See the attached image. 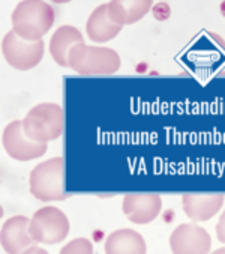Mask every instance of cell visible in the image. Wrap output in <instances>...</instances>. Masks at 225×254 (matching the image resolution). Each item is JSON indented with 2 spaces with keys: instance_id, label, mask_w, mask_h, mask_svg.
Instances as JSON below:
<instances>
[{
  "instance_id": "obj_10",
  "label": "cell",
  "mask_w": 225,
  "mask_h": 254,
  "mask_svg": "<svg viewBox=\"0 0 225 254\" xmlns=\"http://www.w3.org/2000/svg\"><path fill=\"white\" fill-rule=\"evenodd\" d=\"M30 218L26 215H14L2 224L0 244L5 253L20 254L24 253L30 245L36 244L29 232Z\"/></svg>"
},
{
  "instance_id": "obj_1",
  "label": "cell",
  "mask_w": 225,
  "mask_h": 254,
  "mask_svg": "<svg viewBox=\"0 0 225 254\" xmlns=\"http://www.w3.org/2000/svg\"><path fill=\"white\" fill-rule=\"evenodd\" d=\"M54 20V8L44 0H23L11 14L12 30L29 42L42 41L51 30Z\"/></svg>"
},
{
  "instance_id": "obj_16",
  "label": "cell",
  "mask_w": 225,
  "mask_h": 254,
  "mask_svg": "<svg viewBox=\"0 0 225 254\" xmlns=\"http://www.w3.org/2000/svg\"><path fill=\"white\" fill-rule=\"evenodd\" d=\"M93 244L86 238H77L60 248V254H92Z\"/></svg>"
},
{
  "instance_id": "obj_18",
  "label": "cell",
  "mask_w": 225,
  "mask_h": 254,
  "mask_svg": "<svg viewBox=\"0 0 225 254\" xmlns=\"http://www.w3.org/2000/svg\"><path fill=\"white\" fill-rule=\"evenodd\" d=\"M216 238L221 244H225V211L221 214L216 224Z\"/></svg>"
},
{
  "instance_id": "obj_22",
  "label": "cell",
  "mask_w": 225,
  "mask_h": 254,
  "mask_svg": "<svg viewBox=\"0 0 225 254\" xmlns=\"http://www.w3.org/2000/svg\"><path fill=\"white\" fill-rule=\"evenodd\" d=\"M219 11H221V15L225 18V0H224V2H221V5H219Z\"/></svg>"
},
{
  "instance_id": "obj_3",
  "label": "cell",
  "mask_w": 225,
  "mask_h": 254,
  "mask_svg": "<svg viewBox=\"0 0 225 254\" xmlns=\"http://www.w3.org/2000/svg\"><path fill=\"white\" fill-rule=\"evenodd\" d=\"M24 134L38 143L59 140L65 129V113L57 103H41L33 106L21 119Z\"/></svg>"
},
{
  "instance_id": "obj_8",
  "label": "cell",
  "mask_w": 225,
  "mask_h": 254,
  "mask_svg": "<svg viewBox=\"0 0 225 254\" xmlns=\"http://www.w3.org/2000/svg\"><path fill=\"white\" fill-rule=\"evenodd\" d=\"M170 250L174 254H207L212 250V236L194 221L183 223L171 232Z\"/></svg>"
},
{
  "instance_id": "obj_9",
  "label": "cell",
  "mask_w": 225,
  "mask_h": 254,
  "mask_svg": "<svg viewBox=\"0 0 225 254\" xmlns=\"http://www.w3.org/2000/svg\"><path fill=\"white\" fill-rule=\"evenodd\" d=\"M162 211V198L153 192L126 194L122 201L123 215L134 224L146 226L159 217Z\"/></svg>"
},
{
  "instance_id": "obj_19",
  "label": "cell",
  "mask_w": 225,
  "mask_h": 254,
  "mask_svg": "<svg viewBox=\"0 0 225 254\" xmlns=\"http://www.w3.org/2000/svg\"><path fill=\"white\" fill-rule=\"evenodd\" d=\"M207 36H209L210 39H213L222 50H225V39H224L221 35H218V33H215V32H207Z\"/></svg>"
},
{
  "instance_id": "obj_11",
  "label": "cell",
  "mask_w": 225,
  "mask_h": 254,
  "mask_svg": "<svg viewBox=\"0 0 225 254\" xmlns=\"http://www.w3.org/2000/svg\"><path fill=\"white\" fill-rule=\"evenodd\" d=\"M225 195L218 194H183L182 195V209L185 215L194 221H209L212 220L224 206Z\"/></svg>"
},
{
  "instance_id": "obj_12",
  "label": "cell",
  "mask_w": 225,
  "mask_h": 254,
  "mask_svg": "<svg viewBox=\"0 0 225 254\" xmlns=\"http://www.w3.org/2000/svg\"><path fill=\"white\" fill-rule=\"evenodd\" d=\"M152 8V0H111L107 3V14L112 23L123 27L144 18Z\"/></svg>"
},
{
  "instance_id": "obj_6",
  "label": "cell",
  "mask_w": 225,
  "mask_h": 254,
  "mask_svg": "<svg viewBox=\"0 0 225 254\" xmlns=\"http://www.w3.org/2000/svg\"><path fill=\"white\" fill-rule=\"evenodd\" d=\"M45 52V42H29L21 39L12 29L2 39V55L5 62L17 71H30L36 68Z\"/></svg>"
},
{
  "instance_id": "obj_21",
  "label": "cell",
  "mask_w": 225,
  "mask_h": 254,
  "mask_svg": "<svg viewBox=\"0 0 225 254\" xmlns=\"http://www.w3.org/2000/svg\"><path fill=\"white\" fill-rule=\"evenodd\" d=\"M24 253H45V254H47L48 251H47V250H44V248H39L38 245H35V244H33V245H30Z\"/></svg>"
},
{
  "instance_id": "obj_20",
  "label": "cell",
  "mask_w": 225,
  "mask_h": 254,
  "mask_svg": "<svg viewBox=\"0 0 225 254\" xmlns=\"http://www.w3.org/2000/svg\"><path fill=\"white\" fill-rule=\"evenodd\" d=\"M173 218H174V211H173V209H167V211L164 212V221H165V223H171Z\"/></svg>"
},
{
  "instance_id": "obj_24",
  "label": "cell",
  "mask_w": 225,
  "mask_h": 254,
  "mask_svg": "<svg viewBox=\"0 0 225 254\" xmlns=\"http://www.w3.org/2000/svg\"><path fill=\"white\" fill-rule=\"evenodd\" d=\"M218 77H225V71H222V72H219V74H218Z\"/></svg>"
},
{
  "instance_id": "obj_14",
  "label": "cell",
  "mask_w": 225,
  "mask_h": 254,
  "mask_svg": "<svg viewBox=\"0 0 225 254\" xmlns=\"http://www.w3.org/2000/svg\"><path fill=\"white\" fill-rule=\"evenodd\" d=\"M107 254H146L147 244L141 233L132 229H117L105 239Z\"/></svg>"
},
{
  "instance_id": "obj_13",
  "label": "cell",
  "mask_w": 225,
  "mask_h": 254,
  "mask_svg": "<svg viewBox=\"0 0 225 254\" xmlns=\"http://www.w3.org/2000/svg\"><path fill=\"white\" fill-rule=\"evenodd\" d=\"M80 42H84L83 33L71 24H63L57 27L50 39L48 52L51 59L62 68H68V56L71 48Z\"/></svg>"
},
{
  "instance_id": "obj_2",
  "label": "cell",
  "mask_w": 225,
  "mask_h": 254,
  "mask_svg": "<svg viewBox=\"0 0 225 254\" xmlns=\"http://www.w3.org/2000/svg\"><path fill=\"white\" fill-rule=\"evenodd\" d=\"M120 66L119 53L110 47L80 42L71 48L68 56V68L80 75H112Z\"/></svg>"
},
{
  "instance_id": "obj_23",
  "label": "cell",
  "mask_w": 225,
  "mask_h": 254,
  "mask_svg": "<svg viewBox=\"0 0 225 254\" xmlns=\"http://www.w3.org/2000/svg\"><path fill=\"white\" fill-rule=\"evenodd\" d=\"M215 253H216V254H219V253H225V248H219V250H216Z\"/></svg>"
},
{
  "instance_id": "obj_4",
  "label": "cell",
  "mask_w": 225,
  "mask_h": 254,
  "mask_svg": "<svg viewBox=\"0 0 225 254\" xmlns=\"http://www.w3.org/2000/svg\"><path fill=\"white\" fill-rule=\"evenodd\" d=\"M30 194L39 201H62L69 197L65 191V158L54 157L39 163L29 176Z\"/></svg>"
},
{
  "instance_id": "obj_7",
  "label": "cell",
  "mask_w": 225,
  "mask_h": 254,
  "mask_svg": "<svg viewBox=\"0 0 225 254\" xmlns=\"http://www.w3.org/2000/svg\"><path fill=\"white\" fill-rule=\"evenodd\" d=\"M2 146L8 157L17 161H32L47 154L48 143H38L30 140L23 131L21 121L9 122L2 132Z\"/></svg>"
},
{
  "instance_id": "obj_15",
  "label": "cell",
  "mask_w": 225,
  "mask_h": 254,
  "mask_svg": "<svg viewBox=\"0 0 225 254\" xmlns=\"http://www.w3.org/2000/svg\"><path fill=\"white\" fill-rule=\"evenodd\" d=\"M122 26L114 24L108 18L107 3H102L95 8L86 23V33L89 39L95 44H105L114 39L122 32Z\"/></svg>"
},
{
  "instance_id": "obj_17",
  "label": "cell",
  "mask_w": 225,
  "mask_h": 254,
  "mask_svg": "<svg viewBox=\"0 0 225 254\" xmlns=\"http://www.w3.org/2000/svg\"><path fill=\"white\" fill-rule=\"evenodd\" d=\"M152 12H153V17L158 20V21H167L171 15V8L167 2H158L153 5L152 8Z\"/></svg>"
},
{
  "instance_id": "obj_5",
  "label": "cell",
  "mask_w": 225,
  "mask_h": 254,
  "mask_svg": "<svg viewBox=\"0 0 225 254\" xmlns=\"http://www.w3.org/2000/svg\"><path fill=\"white\" fill-rule=\"evenodd\" d=\"M29 232L36 244L54 245L68 238L71 223L62 209L56 206H44L30 218Z\"/></svg>"
}]
</instances>
